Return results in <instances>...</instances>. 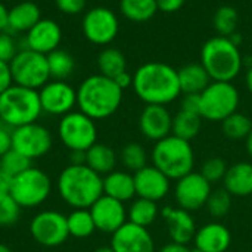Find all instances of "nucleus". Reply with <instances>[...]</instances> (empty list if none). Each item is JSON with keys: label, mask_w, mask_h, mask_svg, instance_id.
Segmentation results:
<instances>
[{"label": "nucleus", "mask_w": 252, "mask_h": 252, "mask_svg": "<svg viewBox=\"0 0 252 252\" xmlns=\"http://www.w3.org/2000/svg\"><path fill=\"white\" fill-rule=\"evenodd\" d=\"M152 165L162 171L170 180H179L193 171L195 152L190 142L174 134L155 142L152 148Z\"/></svg>", "instance_id": "6"}, {"label": "nucleus", "mask_w": 252, "mask_h": 252, "mask_svg": "<svg viewBox=\"0 0 252 252\" xmlns=\"http://www.w3.org/2000/svg\"><path fill=\"white\" fill-rule=\"evenodd\" d=\"M89 210L93 217L96 230L102 233L112 235L128 221L124 202L106 195H102Z\"/></svg>", "instance_id": "16"}, {"label": "nucleus", "mask_w": 252, "mask_h": 252, "mask_svg": "<svg viewBox=\"0 0 252 252\" xmlns=\"http://www.w3.org/2000/svg\"><path fill=\"white\" fill-rule=\"evenodd\" d=\"M111 236L109 247L115 252H155V242L151 232L130 221Z\"/></svg>", "instance_id": "18"}, {"label": "nucleus", "mask_w": 252, "mask_h": 252, "mask_svg": "<svg viewBox=\"0 0 252 252\" xmlns=\"http://www.w3.org/2000/svg\"><path fill=\"white\" fill-rule=\"evenodd\" d=\"M9 66L13 84L40 90L47 81H50L46 55L32 52L30 49H21L9 62Z\"/></svg>", "instance_id": "9"}, {"label": "nucleus", "mask_w": 252, "mask_h": 252, "mask_svg": "<svg viewBox=\"0 0 252 252\" xmlns=\"http://www.w3.org/2000/svg\"><path fill=\"white\" fill-rule=\"evenodd\" d=\"M139 128L146 139L162 140L171 134L173 115L164 105H146L139 117Z\"/></svg>", "instance_id": "20"}, {"label": "nucleus", "mask_w": 252, "mask_h": 252, "mask_svg": "<svg viewBox=\"0 0 252 252\" xmlns=\"http://www.w3.org/2000/svg\"><path fill=\"white\" fill-rule=\"evenodd\" d=\"M232 195L224 189H213L208 201H207V211L208 214L216 220H221L224 219L229 213H230V208H232Z\"/></svg>", "instance_id": "37"}, {"label": "nucleus", "mask_w": 252, "mask_h": 252, "mask_svg": "<svg viewBox=\"0 0 252 252\" xmlns=\"http://www.w3.org/2000/svg\"><path fill=\"white\" fill-rule=\"evenodd\" d=\"M123 92L112 78L94 74L81 81L77 89L78 111L92 120H106L112 117L123 102Z\"/></svg>", "instance_id": "2"}, {"label": "nucleus", "mask_w": 252, "mask_h": 252, "mask_svg": "<svg viewBox=\"0 0 252 252\" xmlns=\"http://www.w3.org/2000/svg\"><path fill=\"white\" fill-rule=\"evenodd\" d=\"M211 192L213 185L199 171H192L176 180L174 199L179 208L192 213L207 205Z\"/></svg>", "instance_id": "14"}, {"label": "nucleus", "mask_w": 252, "mask_h": 252, "mask_svg": "<svg viewBox=\"0 0 252 252\" xmlns=\"http://www.w3.org/2000/svg\"><path fill=\"white\" fill-rule=\"evenodd\" d=\"M69 165H86V151H69Z\"/></svg>", "instance_id": "50"}, {"label": "nucleus", "mask_w": 252, "mask_h": 252, "mask_svg": "<svg viewBox=\"0 0 252 252\" xmlns=\"http://www.w3.org/2000/svg\"><path fill=\"white\" fill-rule=\"evenodd\" d=\"M120 10L131 22H148L158 12L157 0H120Z\"/></svg>", "instance_id": "29"}, {"label": "nucleus", "mask_w": 252, "mask_h": 252, "mask_svg": "<svg viewBox=\"0 0 252 252\" xmlns=\"http://www.w3.org/2000/svg\"><path fill=\"white\" fill-rule=\"evenodd\" d=\"M7 12H9V9L0 1V32L6 31V28H7Z\"/></svg>", "instance_id": "51"}, {"label": "nucleus", "mask_w": 252, "mask_h": 252, "mask_svg": "<svg viewBox=\"0 0 252 252\" xmlns=\"http://www.w3.org/2000/svg\"><path fill=\"white\" fill-rule=\"evenodd\" d=\"M238 24H239V13L233 6L229 4L220 6L213 16L214 30L219 32V35L223 37H230L232 34H235L238 30Z\"/></svg>", "instance_id": "36"}, {"label": "nucleus", "mask_w": 252, "mask_h": 252, "mask_svg": "<svg viewBox=\"0 0 252 252\" xmlns=\"http://www.w3.org/2000/svg\"><path fill=\"white\" fill-rule=\"evenodd\" d=\"M239 92L227 81H211L201 93V117L207 121H223L239 106Z\"/></svg>", "instance_id": "8"}, {"label": "nucleus", "mask_w": 252, "mask_h": 252, "mask_svg": "<svg viewBox=\"0 0 252 252\" xmlns=\"http://www.w3.org/2000/svg\"><path fill=\"white\" fill-rule=\"evenodd\" d=\"M81 30L90 43L96 46H106L117 38L120 31V21L115 12L109 7L96 6L84 13Z\"/></svg>", "instance_id": "12"}, {"label": "nucleus", "mask_w": 252, "mask_h": 252, "mask_svg": "<svg viewBox=\"0 0 252 252\" xmlns=\"http://www.w3.org/2000/svg\"><path fill=\"white\" fill-rule=\"evenodd\" d=\"M66 224H68L69 236L77 239H86L96 232V226L90 214V210L86 208L72 210L66 216Z\"/></svg>", "instance_id": "33"}, {"label": "nucleus", "mask_w": 252, "mask_h": 252, "mask_svg": "<svg viewBox=\"0 0 252 252\" xmlns=\"http://www.w3.org/2000/svg\"><path fill=\"white\" fill-rule=\"evenodd\" d=\"M12 149V128L0 123V157Z\"/></svg>", "instance_id": "44"}, {"label": "nucleus", "mask_w": 252, "mask_h": 252, "mask_svg": "<svg viewBox=\"0 0 252 252\" xmlns=\"http://www.w3.org/2000/svg\"><path fill=\"white\" fill-rule=\"evenodd\" d=\"M133 177L137 198L159 202L170 193L171 180L154 165H146L145 168L136 171Z\"/></svg>", "instance_id": "19"}, {"label": "nucleus", "mask_w": 252, "mask_h": 252, "mask_svg": "<svg viewBox=\"0 0 252 252\" xmlns=\"http://www.w3.org/2000/svg\"><path fill=\"white\" fill-rule=\"evenodd\" d=\"M52 193L50 177L37 167H30L19 176L13 177L10 196L24 210L35 208L44 204Z\"/></svg>", "instance_id": "7"}, {"label": "nucleus", "mask_w": 252, "mask_h": 252, "mask_svg": "<svg viewBox=\"0 0 252 252\" xmlns=\"http://www.w3.org/2000/svg\"><path fill=\"white\" fill-rule=\"evenodd\" d=\"M12 182H13V177L4 173L3 170H0V196L10 193Z\"/></svg>", "instance_id": "47"}, {"label": "nucleus", "mask_w": 252, "mask_h": 252, "mask_svg": "<svg viewBox=\"0 0 252 252\" xmlns=\"http://www.w3.org/2000/svg\"><path fill=\"white\" fill-rule=\"evenodd\" d=\"M30 233L38 245L47 248L59 247L69 238L66 216L55 210L40 211L30 223Z\"/></svg>", "instance_id": "11"}, {"label": "nucleus", "mask_w": 252, "mask_h": 252, "mask_svg": "<svg viewBox=\"0 0 252 252\" xmlns=\"http://www.w3.org/2000/svg\"><path fill=\"white\" fill-rule=\"evenodd\" d=\"M120 161L128 173H136L148 165V152L143 145L137 142L127 143L120 154Z\"/></svg>", "instance_id": "35"}, {"label": "nucleus", "mask_w": 252, "mask_h": 252, "mask_svg": "<svg viewBox=\"0 0 252 252\" xmlns=\"http://www.w3.org/2000/svg\"><path fill=\"white\" fill-rule=\"evenodd\" d=\"M62 41V28L61 25L50 18H41L24 38V47L32 52L49 55L53 50L59 49Z\"/></svg>", "instance_id": "17"}, {"label": "nucleus", "mask_w": 252, "mask_h": 252, "mask_svg": "<svg viewBox=\"0 0 252 252\" xmlns=\"http://www.w3.org/2000/svg\"><path fill=\"white\" fill-rule=\"evenodd\" d=\"M41 114L38 90L12 84L0 94V123L12 130L37 123Z\"/></svg>", "instance_id": "5"}, {"label": "nucleus", "mask_w": 252, "mask_h": 252, "mask_svg": "<svg viewBox=\"0 0 252 252\" xmlns=\"http://www.w3.org/2000/svg\"><path fill=\"white\" fill-rule=\"evenodd\" d=\"M43 114L63 117L77 106V90L66 81L50 80L38 90Z\"/></svg>", "instance_id": "15"}, {"label": "nucleus", "mask_w": 252, "mask_h": 252, "mask_svg": "<svg viewBox=\"0 0 252 252\" xmlns=\"http://www.w3.org/2000/svg\"><path fill=\"white\" fill-rule=\"evenodd\" d=\"M180 109L186 111V112H193V114L201 115V94H195V93L183 94Z\"/></svg>", "instance_id": "43"}, {"label": "nucleus", "mask_w": 252, "mask_h": 252, "mask_svg": "<svg viewBox=\"0 0 252 252\" xmlns=\"http://www.w3.org/2000/svg\"><path fill=\"white\" fill-rule=\"evenodd\" d=\"M201 63L213 81L232 83L244 66V58L229 37L216 35L208 38L201 49Z\"/></svg>", "instance_id": "4"}, {"label": "nucleus", "mask_w": 252, "mask_h": 252, "mask_svg": "<svg viewBox=\"0 0 252 252\" xmlns=\"http://www.w3.org/2000/svg\"><path fill=\"white\" fill-rule=\"evenodd\" d=\"M223 134L232 140H244L248 137L252 130L251 118L242 112H235L221 121Z\"/></svg>", "instance_id": "34"}, {"label": "nucleus", "mask_w": 252, "mask_h": 252, "mask_svg": "<svg viewBox=\"0 0 252 252\" xmlns=\"http://www.w3.org/2000/svg\"><path fill=\"white\" fill-rule=\"evenodd\" d=\"M18 52L19 50H18L15 35L10 34L9 31H1L0 32V61L9 63Z\"/></svg>", "instance_id": "41"}, {"label": "nucleus", "mask_w": 252, "mask_h": 252, "mask_svg": "<svg viewBox=\"0 0 252 252\" xmlns=\"http://www.w3.org/2000/svg\"><path fill=\"white\" fill-rule=\"evenodd\" d=\"M58 193L72 210H89L103 195V177L87 165H66L58 177Z\"/></svg>", "instance_id": "3"}, {"label": "nucleus", "mask_w": 252, "mask_h": 252, "mask_svg": "<svg viewBox=\"0 0 252 252\" xmlns=\"http://www.w3.org/2000/svg\"><path fill=\"white\" fill-rule=\"evenodd\" d=\"M245 83H247V87H248L250 93H252V66H250V68H247Z\"/></svg>", "instance_id": "52"}, {"label": "nucleus", "mask_w": 252, "mask_h": 252, "mask_svg": "<svg viewBox=\"0 0 252 252\" xmlns=\"http://www.w3.org/2000/svg\"><path fill=\"white\" fill-rule=\"evenodd\" d=\"M103 195L121 202L131 201L136 196L133 174L123 170H114L112 173L103 176Z\"/></svg>", "instance_id": "25"}, {"label": "nucleus", "mask_w": 252, "mask_h": 252, "mask_svg": "<svg viewBox=\"0 0 252 252\" xmlns=\"http://www.w3.org/2000/svg\"><path fill=\"white\" fill-rule=\"evenodd\" d=\"M56 7L65 15H78L84 10L87 0H55Z\"/></svg>", "instance_id": "42"}, {"label": "nucleus", "mask_w": 252, "mask_h": 252, "mask_svg": "<svg viewBox=\"0 0 252 252\" xmlns=\"http://www.w3.org/2000/svg\"><path fill=\"white\" fill-rule=\"evenodd\" d=\"M31 162L32 161L30 158H27L25 155H22L21 152L12 148L3 157H0V170H3L12 177H16L25 170H28L30 167H32Z\"/></svg>", "instance_id": "38"}, {"label": "nucleus", "mask_w": 252, "mask_h": 252, "mask_svg": "<svg viewBox=\"0 0 252 252\" xmlns=\"http://www.w3.org/2000/svg\"><path fill=\"white\" fill-rule=\"evenodd\" d=\"M58 136L68 151H87L97 142V127L94 120L81 111H72L61 117Z\"/></svg>", "instance_id": "10"}, {"label": "nucleus", "mask_w": 252, "mask_h": 252, "mask_svg": "<svg viewBox=\"0 0 252 252\" xmlns=\"http://www.w3.org/2000/svg\"><path fill=\"white\" fill-rule=\"evenodd\" d=\"M193 244L199 252H227L232 245V235L223 223L211 221L196 230Z\"/></svg>", "instance_id": "22"}, {"label": "nucleus", "mask_w": 252, "mask_h": 252, "mask_svg": "<svg viewBox=\"0 0 252 252\" xmlns=\"http://www.w3.org/2000/svg\"><path fill=\"white\" fill-rule=\"evenodd\" d=\"M201 126H202V117L199 114H193V112H186V111H179L174 117H173V130L171 134L185 139L188 142H190L192 139H195L199 131H201Z\"/></svg>", "instance_id": "31"}, {"label": "nucleus", "mask_w": 252, "mask_h": 252, "mask_svg": "<svg viewBox=\"0 0 252 252\" xmlns=\"http://www.w3.org/2000/svg\"><path fill=\"white\" fill-rule=\"evenodd\" d=\"M227 164H226V161L223 159V158H220V157H211V158H208L204 164H202V167H201V174L211 183V185H214V183H219V182H223V179H224V176H226V173H227Z\"/></svg>", "instance_id": "39"}, {"label": "nucleus", "mask_w": 252, "mask_h": 252, "mask_svg": "<svg viewBox=\"0 0 252 252\" xmlns=\"http://www.w3.org/2000/svg\"><path fill=\"white\" fill-rule=\"evenodd\" d=\"M161 217L165 221L168 236L171 242L189 245L196 233V224L189 211L174 207H164L161 211Z\"/></svg>", "instance_id": "21"}, {"label": "nucleus", "mask_w": 252, "mask_h": 252, "mask_svg": "<svg viewBox=\"0 0 252 252\" xmlns=\"http://www.w3.org/2000/svg\"><path fill=\"white\" fill-rule=\"evenodd\" d=\"M52 146V133L38 123L27 124L12 130V148L31 161L47 155Z\"/></svg>", "instance_id": "13"}, {"label": "nucleus", "mask_w": 252, "mask_h": 252, "mask_svg": "<svg viewBox=\"0 0 252 252\" xmlns=\"http://www.w3.org/2000/svg\"><path fill=\"white\" fill-rule=\"evenodd\" d=\"M94 252H115L111 247H100V248H97Z\"/></svg>", "instance_id": "54"}, {"label": "nucleus", "mask_w": 252, "mask_h": 252, "mask_svg": "<svg viewBox=\"0 0 252 252\" xmlns=\"http://www.w3.org/2000/svg\"><path fill=\"white\" fill-rule=\"evenodd\" d=\"M13 84L12 74H10V66L7 62L0 61V94L7 90Z\"/></svg>", "instance_id": "45"}, {"label": "nucleus", "mask_w": 252, "mask_h": 252, "mask_svg": "<svg viewBox=\"0 0 252 252\" xmlns=\"http://www.w3.org/2000/svg\"><path fill=\"white\" fill-rule=\"evenodd\" d=\"M245 148H247L248 155L252 158V130H251V133L248 134V137L245 139Z\"/></svg>", "instance_id": "53"}, {"label": "nucleus", "mask_w": 252, "mask_h": 252, "mask_svg": "<svg viewBox=\"0 0 252 252\" xmlns=\"http://www.w3.org/2000/svg\"><path fill=\"white\" fill-rule=\"evenodd\" d=\"M40 19H41V10L38 4L30 0H22L9 9L6 31H9L13 35L21 32L27 34Z\"/></svg>", "instance_id": "23"}, {"label": "nucleus", "mask_w": 252, "mask_h": 252, "mask_svg": "<svg viewBox=\"0 0 252 252\" xmlns=\"http://www.w3.org/2000/svg\"><path fill=\"white\" fill-rule=\"evenodd\" d=\"M186 0H157L158 10L164 13H174L185 6Z\"/></svg>", "instance_id": "46"}, {"label": "nucleus", "mask_w": 252, "mask_h": 252, "mask_svg": "<svg viewBox=\"0 0 252 252\" xmlns=\"http://www.w3.org/2000/svg\"><path fill=\"white\" fill-rule=\"evenodd\" d=\"M179 74V83H180V90L183 94H201L213 81L204 65L199 62H192L188 65H183L182 68L177 69Z\"/></svg>", "instance_id": "26"}, {"label": "nucleus", "mask_w": 252, "mask_h": 252, "mask_svg": "<svg viewBox=\"0 0 252 252\" xmlns=\"http://www.w3.org/2000/svg\"><path fill=\"white\" fill-rule=\"evenodd\" d=\"M137 97L146 105H168L180 94L177 69L164 62H146L133 75V86Z\"/></svg>", "instance_id": "1"}, {"label": "nucleus", "mask_w": 252, "mask_h": 252, "mask_svg": "<svg viewBox=\"0 0 252 252\" xmlns=\"http://www.w3.org/2000/svg\"><path fill=\"white\" fill-rule=\"evenodd\" d=\"M223 188L236 198L252 195V162L241 161L227 168L223 179Z\"/></svg>", "instance_id": "24"}, {"label": "nucleus", "mask_w": 252, "mask_h": 252, "mask_svg": "<svg viewBox=\"0 0 252 252\" xmlns=\"http://www.w3.org/2000/svg\"><path fill=\"white\" fill-rule=\"evenodd\" d=\"M21 210L22 208L10 196V193L0 196V226L9 227V226H13L15 223H18Z\"/></svg>", "instance_id": "40"}, {"label": "nucleus", "mask_w": 252, "mask_h": 252, "mask_svg": "<svg viewBox=\"0 0 252 252\" xmlns=\"http://www.w3.org/2000/svg\"><path fill=\"white\" fill-rule=\"evenodd\" d=\"M114 81L117 83V86H118L121 90H126L127 87L133 86V75H131L128 71H124V72H121L120 75H117V77L114 78Z\"/></svg>", "instance_id": "48"}, {"label": "nucleus", "mask_w": 252, "mask_h": 252, "mask_svg": "<svg viewBox=\"0 0 252 252\" xmlns=\"http://www.w3.org/2000/svg\"><path fill=\"white\" fill-rule=\"evenodd\" d=\"M117 161L118 158L115 151L105 143L96 142L92 148L86 151V165L102 177L115 170Z\"/></svg>", "instance_id": "27"}, {"label": "nucleus", "mask_w": 252, "mask_h": 252, "mask_svg": "<svg viewBox=\"0 0 252 252\" xmlns=\"http://www.w3.org/2000/svg\"><path fill=\"white\" fill-rule=\"evenodd\" d=\"M97 68L99 74L114 80L117 75L127 71V59L121 50L115 47H105L97 56Z\"/></svg>", "instance_id": "30"}, {"label": "nucleus", "mask_w": 252, "mask_h": 252, "mask_svg": "<svg viewBox=\"0 0 252 252\" xmlns=\"http://www.w3.org/2000/svg\"><path fill=\"white\" fill-rule=\"evenodd\" d=\"M47 66H49V74L50 80H61L66 81L75 69V61L72 55L63 49H56L47 56Z\"/></svg>", "instance_id": "32"}, {"label": "nucleus", "mask_w": 252, "mask_h": 252, "mask_svg": "<svg viewBox=\"0 0 252 252\" xmlns=\"http://www.w3.org/2000/svg\"><path fill=\"white\" fill-rule=\"evenodd\" d=\"M159 252H195L193 250H190L188 245H183V244H177V242H168L165 244Z\"/></svg>", "instance_id": "49"}, {"label": "nucleus", "mask_w": 252, "mask_h": 252, "mask_svg": "<svg viewBox=\"0 0 252 252\" xmlns=\"http://www.w3.org/2000/svg\"><path fill=\"white\" fill-rule=\"evenodd\" d=\"M0 252H12V250H10L7 245H4V244H0Z\"/></svg>", "instance_id": "55"}, {"label": "nucleus", "mask_w": 252, "mask_h": 252, "mask_svg": "<svg viewBox=\"0 0 252 252\" xmlns=\"http://www.w3.org/2000/svg\"><path fill=\"white\" fill-rule=\"evenodd\" d=\"M158 214H159L158 202L143 199V198L134 199L127 210L128 221L140 227H146V229L155 223V220L158 219Z\"/></svg>", "instance_id": "28"}]
</instances>
